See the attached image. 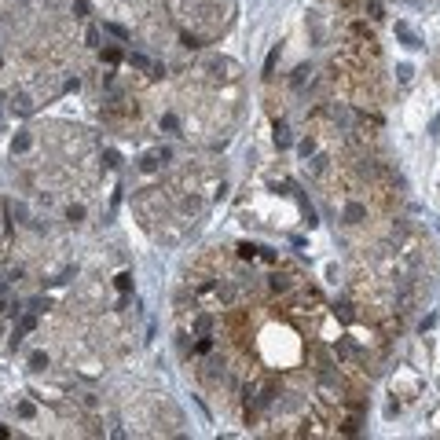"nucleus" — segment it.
I'll list each match as a JSON object with an SVG mask.
<instances>
[{
  "label": "nucleus",
  "instance_id": "2",
  "mask_svg": "<svg viewBox=\"0 0 440 440\" xmlns=\"http://www.w3.org/2000/svg\"><path fill=\"white\" fill-rule=\"evenodd\" d=\"M30 367H33V371H44V367H48V356H44V352H33V356H30Z\"/></svg>",
  "mask_w": 440,
  "mask_h": 440
},
{
  "label": "nucleus",
  "instance_id": "1",
  "mask_svg": "<svg viewBox=\"0 0 440 440\" xmlns=\"http://www.w3.org/2000/svg\"><path fill=\"white\" fill-rule=\"evenodd\" d=\"M275 143H279V147H290V129H286V125H275Z\"/></svg>",
  "mask_w": 440,
  "mask_h": 440
},
{
  "label": "nucleus",
  "instance_id": "4",
  "mask_svg": "<svg viewBox=\"0 0 440 440\" xmlns=\"http://www.w3.org/2000/svg\"><path fill=\"white\" fill-rule=\"evenodd\" d=\"M8 308H11L8 305V286H0V312H8Z\"/></svg>",
  "mask_w": 440,
  "mask_h": 440
},
{
  "label": "nucleus",
  "instance_id": "3",
  "mask_svg": "<svg viewBox=\"0 0 440 440\" xmlns=\"http://www.w3.org/2000/svg\"><path fill=\"white\" fill-rule=\"evenodd\" d=\"M18 415H22V418H33L37 411H33V404H26V400H22V404H18Z\"/></svg>",
  "mask_w": 440,
  "mask_h": 440
}]
</instances>
